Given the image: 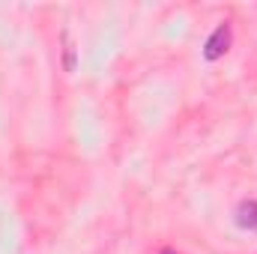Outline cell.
Masks as SVG:
<instances>
[{
	"mask_svg": "<svg viewBox=\"0 0 257 254\" xmlns=\"http://www.w3.org/2000/svg\"><path fill=\"white\" fill-rule=\"evenodd\" d=\"M230 39H233V30H230V24L224 21V24H218L212 33H209V39L203 42V57L212 63V60H221L227 51H230Z\"/></svg>",
	"mask_w": 257,
	"mask_h": 254,
	"instance_id": "1",
	"label": "cell"
},
{
	"mask_svg": "<svg viewBox=\"0 0 257 254\" xmlns=\"http://www.w3.org/2000/svg\"><path fill=\"white\" fill-rule=\"evenodd\" d=\"M236 224L245 230H257V200H242L236 206Z\"/></svg>",
	"mask_w": 257,
	"mask_h": 254,
	"instance_id": "2",
	"label": "cell"
},
{
	"mask_svg": "<svg viewBox=\"0 0 257 254\" xmlns=\"http://www.w3.org/2000/svg\"><path fill=\"white\" fill-rule=\"evenodd\" d=\"M162 254H177V251H171V248H168V251H162Z\"/></svg>",
	"mask_w": 257,
	"mask_h": 254,
	"instance_id": "3",
	"label": "cell"
}]
</instances>
